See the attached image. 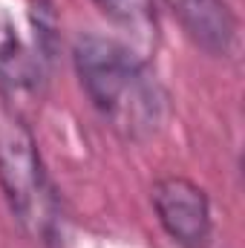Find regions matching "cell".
Here are the masks:
<instances>
[{
  "label": "cell",
  "instance_id": "cell-5",
  "mask_svg": "<svg viewBox=\"0 0 245 248\" xmlns=\"http://www.w3.org/2000/svg\"><path fill=\"white\" fill-rule=\"evenodd\" d=\"M44 55L32 46L15 17L0 6V87L9 93H29L38 90L44 78Z\"/></svg>",
  "mask_w": 245,
  "mask_h": 248
},
{
  "label": "cell",
  "instance_id": "cell-6",
  "mask_svg": "<svg viewBox=\"0 0 245 248\" xmlns=\"http://www.w3.org/2000/svg\"><path fill=\"white\" fill-rule=\"evenodd\" d=\"M101 15L116 23L119 29L130 32L138 41L156 38V3L153 0H92Z\"/></svg>",
  "mask_w": 245,
  "mask_h": 248
},
{
  "label": "cell",
  "instance_id": "cell-4",
  "mask_svg": "<svg viewBox=\"0 0 245 248\" xmlns=\"http://www.w3.org/2000/svg\"><path fill=\"white\" fill-rule=\"evenodd\" d=\"M179 17L184 35L214 58H225L237 46V17L225 0H165Z\"/></svg>",
  "mask_w": 245,
  "mask_h": 248
},
{
  "label": "cell",
  "instance_id": "cell-3",
  "mask_svg": "<svg viewBox=\"0 0 245 248\" xmlns=\"http://www.w3.org/2000/svg\"><path fill=\"white\" fill-rule=\"evenodd\" d=\"M153 211L168 237L182 248H208L211 243V202L205 190L184 179L165 176L150 190Z\"/></svg>",
  "mask_w": 245,
  "mask_h": 248
},
{
  "label": "cell",
  "instance_id": "cell-2",
  "mask_svg": "<svg viewBox=\"0 0 245 248\" xmlns=\"http://www.w3.org/2000/svg\"><path fill=\"white\" fill-rule=\"evenodd\" d=\"M0 187L12 217L32 240L52 243L58 237V196L46 176L41 150L26 122L6 104H0Z\"/></svg>",
  "mask_w": 245,
  "mask_h": 248
},
{
  "label": "cell",
  "instance_id": "cell-1",
  "mask_svg": "<svg viewBox=\"0 0 245 248\" xmlns=\"http://www.w3.org/2000/svg\"><path fill=\"white\" fill-rule=\"evenodd\" d=\"M72 63L87 98L122 139L147 141L165 127L168 90L133 46L87 32L72 44Z\"/></svg>",
  "mask_w": 245,
  "mask_h": 248
}]
</instances>
